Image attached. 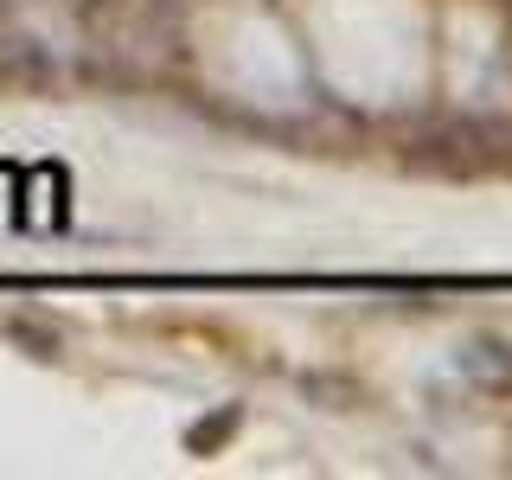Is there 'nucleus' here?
<instances>
[{
    "instance_id": "f257e3e1",
    "label": "nucleus",
    "mask_w": 512,
    "mask_h": 480,
    "mask_svg": "<svg viewBox=\"0 0 512 480\" xmlns=\"http://www.w3.org/2000/svg\"><path fill=\"white\" fill-rule=\"evenodd\" d=\"M231 423H237V410H224V416H218V423H199V429H192V436H186V442H192V448H218L224 436H231Z\"/></svg>"
}]
</instances>
